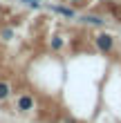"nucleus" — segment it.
I'll return each mask as SVG.
<instances>
[{"label":"nucleus","instance_id":"0eeeda50","mask_svg":"<svg viewBox=\"0 0 121 123\" xmlns=\"http://www.w3.org/2000/svg\"><path fill=\"white\" fill-rule=\"evenodd\" d=\"M23 2H25L27 7H32V9H38V7H40V2H43V0H23Z\"/></svg>","mask_w":121,"mask_h":123},{"label":"nucleus","instance_id":"1a4fd4ad","mask_svg":"<svg viewBox=\"0 0 121 123\" xmlns=\"http://www.w3.org/2000/svg\"><path fill=\"white\" fill-rule=\"evenodd\" d=\"M70 5H74V7H81V5H85V0H67Z\"/></svg>","mask_w":121,"mask_h":123},{"label":"nucleus","instance_id":"7ed1b4c3","mask_svg":"<svg viewBox=\"0 0 121 123\" xmlns=\"http://www.w3.org/2000/svg\"><path fill=\"white\" fill-rule=\"evenodd\" d=\"M52 9H54L56 13H61V16H65V18H74V16H76V11L72 9V7H61V5H58V7H52Z\"/></svg>","mask_w":121,"mask_h":123},{"label":"nucleus","instance_id":"f257e3e1","mask_svg":"<svg viewBox=\"0 0 121 123\" xmlns=\"http://www.w3.org/2000/svg\"><path fill=\"white\" fill-rule=\"evenodd\" d=\"M94 43H96V49H99V52H103V54H110L112 49H115V38H112L110 34H105V31L96 34Z\"/></svg>","mask_w":121,"mask_h":123},{"label":"nucleus","instance_id":"20e7f679","mask_svg":"<svg viewBox=\"0 0 121 123\" xmlns=\"http://www.w3.org/2000/svg\"><path fill=\"white\" fill-rule=\"evenodd\" d=\"M9 94H11V85L2 81V83H0V101H5L7 96H9Z\"/></svg>","mask_w":121,"mask_h":123},{"label":"nucleus","instance_id":"423d86ee","mask_svg":"<svg viewBox=\"0 0 121 123\" xmlns=\"http://www.w3.org/2000/svg\"><path fill=\"white\" fill-rule=\"evenodd\" d=\"M63 45H65V40H63L61 36H54L52 38V49H61Z\"/></svg>","mask_w":121,"mask_h":123},{"label":"nucleus","instance_id":"6e6552de","mask_svg":"<svg viewBox=\"0 0 121 123\" xmlns=\"http://www.w3.org/2000/svg\"><path fill=\"white\" fill-rule=\"evenodd\" d=\"M11 36H13V31H11V29H2V38H5V40H9Z\"/></svg>","mask_w":121,"mask_h":123},{"label":"nucleus","instance_id":"39448f33","mask_svg":"<svg viewBox=\"0 0 121 123\" xmlns=\"http://www.w3.org/2000/svg\"><path fill=\"white\" fill-rule=\"evenodd\" d=\"M81 20H83V23H88V25H96V27H101V25H103V20L99 18V16H83Z\"/></svg>","mask_w":121,"mask_h":123},{"label":"nucleus","instance_id":"f03ea898","mask_svg":"<svg viewBox=\"0 0 121 123\" xmlns=\"http://www.w3.org/2000/svg\"><path fill=\"white\" fill-rule=\"evenodd\" d=\"M18 110H20V112H29V110H34V98L29 96V94H23V96L18 98Z\"/></svg>","mask_w":121,"mask_h":123},{"label":"nucleus","instance_id":"9d476101","mask_svg":"<svg viewBox=\"0 0 121 123\" xmlns=\"http://www.w3.org/2000/svg\"><path fill=\"white\" fill-rule=\"evenodd\" d=\"M63 123H76V121H72V119H63Z\"/></svg>","mask_w":121,"mask_h":123}]
</instances>
